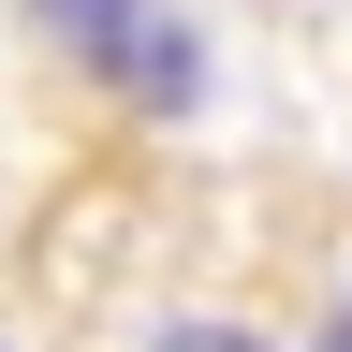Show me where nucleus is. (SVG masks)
<instances>
[{"instance_id": "nucleus-1", "label": "nucleus", "mask_w": 352, "mask_h": 352, "mask_svg": "<svg viewBox=\"0 0 352 352\" xmlns=\"http://www.w3.org/2000/svg\"><path fill=\"white\" fill-rule=\"evenodd\" d=\"M44 30H59L88 74L147 88V103H191V88H206V59H191V15H162V0H44Z\"/></svg>"}, {"instance_id": "nucleus-3", "label": "nucleus", "mask_w": 352, "mask_h": 352, "mask_svg": "<svg viewBox=\"0 0 352 352\" xmlns=\"http://www.w3.org/2000/svg\"><path fill=\"white\" fill-rule=\"evenodd\" d=\"M323 352H352V323H338V338H323Z\"/></svg>"}, {"instance_id": "nucleus-2", "label": "nucleus", "mask_w": 352, "mask_h": 352, "mask_svg": "<svg viewBox=\"0 0 352 352\" xmlns=\"http://www.w3.org/2000/svg\"><path fill=\"white\" fill-rule=\"evenodd\" d=\"M162 352H264V338H220V323H176Z\"/></svg>"}]
</instances>
